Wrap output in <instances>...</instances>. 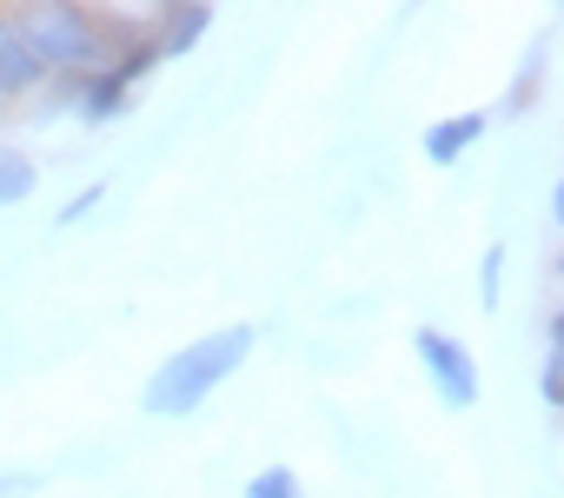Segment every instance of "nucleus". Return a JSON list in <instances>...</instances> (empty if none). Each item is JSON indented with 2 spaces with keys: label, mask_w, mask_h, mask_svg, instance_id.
<instances>
[{
  "label": "nucleus",
  "mask_w": 564,
  "mask_h": 498,
  "mask_svg": "<svg viewBox=\"0 0 564 498\" xmlns=\"http://www.w3.org/2000/svg\"><path fill=\"white\" fill-rule=\"evenodd\" d=\"M252 346H259V326H252V320L206 326L199 339H186L180 353H166V359L153 366L140 405H147L153 419H186V412H199V405H206V399H213L246 359H252Z\"/></svg>",
  "instance_id": "1"
},
{
  "label": "nucleus",
  "mask_w": 564,
  "mask_h": 498,
  "mask_svg": "<svg viewBox=\"0 0 564 498\" xmlns=\"http://www.w3.org/2000/svg\"><path fill=\"white\" fill-rule=\"evenodd\" d=\"M14 21L47 80H87L100 67V14L80 0H34V8H14Z\"/></svg>",
  "instance_id": "2"
},
{
  "label": "nucleus",
  "mask_w": 564,
  "mask_h": 498,
  "mask_svg": "<svg viewBox=\"0 0 564 498\" xmlns=\"http://www.w3.org/2000/svg\"><path fill=\"white\" fill-rule=\"evenodd\" d=\"M412 353H419L432 392H438L452 412L478 405V359H471L465 339H452V333H438V326H419V333H412Z\"/></svg>",
  "instance_id": "3"
},
{
  "label": "nucleus",
  "mask_w": 564,
  "mask_h": 498,
  "mask_svg": "<svg viewBox=\"0 0 564 498\" xmlns=\"http://www.w3.org/2000/svg\"><path fill=\"white\" fill-rule=\"evenodd\" d=\"M153 47H160V61H180V54H193L199 41H206V28H213V8L206 0H166V8H153Z\"/></svg>",
  "instance_id": "4"
},
{
  "label": "nucleus",
  "mask_w": 564,
  "mask_h": 498,
  "mask_svg": "<svg viewBox=\"0 0 564 498\" xmlns=\"http://www.w3.org/2000/svg\"><path fill=\"white\" fill-rule=\"evenodd\" d=\"M41 80H47V74H41V61H34V47H28L21 21L0 14V100H21V94H34Z\"/></svg>",
  "instance_id": "5"
},
{
  "label": "nucleus",
  "mask_w": 564,
  "mask_h": 498,
  "mask_svg": "<svg viewBox=\"0 0 564 498\" xmlns=\"http://www.w3.org/2000/svg\"><path fill=\"white\" fill-rule=\"evenodd\" d=\"M485 133H491V113H478V107H471V113H445V120L425 127V160H432V166H458Z\"/></svg>",
  "instance_id": "6"
},
{
  "label": "nucleus",
  "mask_w": 564,
  "mask_h": 498,
  "mask_svg": "<svg viewBox=\"0 0 564 498\" xmlns=\"http://www.w3.org/2000/svg\"><path fill=\"white\" fill-rule=\"evenodd\" d=\"M127 100H133V87H120L107 67H94V74L80 80V94H74V113H80L87 127H100V120H120Z\"/></svg>",
  "instance_id": "7"
},
{
  "label": "nucleus",
  "mask_w": 564,
  "mask_h": 498,
  "mask_svg": "<svg viewBox=\"0 0 564 498\" xmlns=\"http://www.w3.org/2000/svg\"><path fill=\"white\" fill-rule=\"evenodd\" d=\"M34 186H41V166H34L21 147H0V206L34 199Z\"/></svg>",
  "instance_id": "8"
},
{
  "label": "nucleus",
  "mask_w": 564,
  "mask_h": 498,
  "mask_svg": "<svg viewBox=\"0 0 564 498\" xmlns=\"http://www.w3.org/2000/svg\"><path fill=\"white\" fill-rule=\"evenodd\" d=\"M246 498H306V485H300L293 465H265V472L246 478Z\"/></svg>",
  "instance_id": "9"
},
{
  "label": "nucleus",
  "mask_w": 564,
  "mask_h": 498,
  "mask_svg": "<svg viewBox=\"0 0 564 498\" xmlns=\"http://www.w3.org/2000/svg\"><path fill=\"white\" fill-rule=\"evenodd\" d=\"M505 293V246H485V260H478V306L491 313Z\"/></svg>",
  "instance_id": "10"
},
{
  "label": "nucleus",
  "mask_w": 564,
  "mask_h": 498,
  "mask_svg": "<svg viewBox=\"0 0 564 498\" xmlns=\"http://www.w3.org/2000/svg\"><path fill=\"white\" fill-rule=\"evenodd\" d=\"M538 80H544V47H531V61H524V74L511 80V100H505V113H518V107H531V100H538Z\"/></svg>",
  "instance_id": "11"
},
{
  "label": "nucleus",
  "mask_w": 564,
  "mask_h": 498,
  "mask_svg": "<svg viewBox=\"0 0 564 498\" xmlns=\"http://www.w3.org/2000/svg\"><path fill=\"white\" fill-rule=\"evenodd\" d=\"M100 199H107V180H94V186H80V193H74V199H67V206L54 213V226H80V219H87V213H94Z\"/></svg>",
  "instance_id": "12"
},
{
  "label": "nucleus",
  "mask_w": 564,
  "mask_h": 498,
  "mask_svg": "<svg viewBox=\"0 0 564 498\" xmlns=\"http://www.w3.org/2000/svg\"><path fill=\"white\" fill-rule=\"evenodd\" d=\"M538 392H544L551 412H564V353H544V366H538Z\"/></svg>",
  "instance_id": "13"
},
{
  "label": "nucleus",
  "mask_w": 564,
  "mask_h": 498,
  "mask_svg": "<svg viewBox=\"0 0 564 498\" xmlns=\"http://www.w3.org/2000/svg\"><path fill=\"white\" fill-rule=\"evenodd\" d=\"M544 333H551V353H564V306H557V313L544 320Z\"/></svg>",
  "instance_id": "14"
},
{
  "label": "nucleus",
  "mask_w": 564,
  "mask_h": 498,
  "mask_svg": "<svg viewBox=\"0 0 564 498\" xmlns=\"http://www.w3.org/2000/svg\"><path fill=\"white\" fill-rule=\"evenodd\" d=\"M551 219H557V226H564V180H557V186H551Z\"/></svg>",
  "instance_id": "15"
},
{
  "label": "nucleus",
  "mask_w": 564,
  "mask_h": 498,
  "mask_svg": "<svg viewBox=\"0 0 564 498\" xmlns=\"http://www.w3.org/2000/svg\"><path fill=\"white\" fill-rule=\"evenodd\" d=\"M551 273H557V280H564V253H557V267H551Z\"/></svg>",
  "instance_id": "16"
},
{
  "label": "nucleus",
  "mask_w": 564,
  "mask_h": 498,
  "mask_svg": "<svg viewBox=\"0 0 564 498\" xmlns=\"http://www.w3.org/2000/svg\"><path fill=\"white\" fill-rule=\"evenodd\" d=\"M21 498H28V491H21Z\"/></svg>",
  "instance_id": "17"
}]
</instances>
